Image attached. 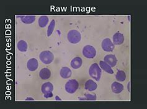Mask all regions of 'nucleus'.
<instances>
[{
	"label": "nucleus",
	"instance_id": "obj_19",
	"mask_svg": "<svg viewBox=\"0 0 147 109\" xmlns=\"http://www.w3.org/2000/svg\"><path fill=\"white\" fill-rule=\"evenodd\" d=\"M115 79L119 82H123L126 79L125 73L121 69H118L115 75Z\"/></svg>",
	"mask_w": 147,
	"mask_h": 109
},
{
	"label": "nucleus",
	"instance_id": "obj_5",
	"mask_svg": "<svg viewBox=\"0 0 147 109\" xmlns=\"http://www.w3.org/2000/svg\"><path fill=\"white\" fill-rule=\"evenodd\" d=\"M83 54L88 58H94L96 55V50L93 46L85 45L83 48Z\"/></svg>",
	"mask_w": 147,
	"mask_h": 109
},
{
	"label": "nucleus",
	"instance_id": "obj_14",
	"mask_svg": "<svg viewBox=\"0 0 147 109\" xmlns=\"http://www.w3.org/2000/svg\"><path fill=\"white\" fill-rule=\"evenodd\" d=\"M83 65V60L80 57H76L73 58L71 61L70 65L73 69H78L82 67Z\"/></svg>",
	"mask_w": 147,
	"mask_h": 109
},
{
	"label": "nucleus",
	"instance_id": "obj_15",
	"mask_svg": "<svg viewBox=\"0 0 147 109\" xmlns=\"http://www.w3.org/2000/svg\"><path fill=\"white\" fill-rule=\"evenodd\" d=\"M60 75L61 77L63 79H68L69 77H70L72 72L71 70L69 69L68 67H63L61 68L60 71Z\"/></svg>",
	"mask_w": 147,
	"mask_h": 109
},
{
	"label": "nucleus",
	"instance_id": "obj_11",
	"mask_svg": "<svg viewBox=\"0 0 147 109\" xmlns=\"http://www.w3.org/2000/svg\"><path fill=\"white\" fill-rule=\"evenodd\" d=\"M98 87V84L92 79L88 80L84 84V88L86 90L92 92L95 91Z\"/></svg>",
	"mask_w": 147,
	"mask_h": 109
},
{
	"label": "nucleus",
	"instance_id": "obj_2",
	"mask_svg": "<svg viewBox=\"0 0 147 109\" xmlns=\"http://www.w3.org/2000/svg\"><path fill=\"white\" fill-rule=\"evenodd\" d=\"M67 38L68 41L73 44H78L80 42L81 38H82V35L80 32L77 30H70L68 32Z\"/></svg>",
	"mask_w": 147,
	"mask_h": 109
},
{
	"label": "nucleus",
	"instance_id": "obj_23",
	"mask_svg": "<svg viewBox=\"0 0 147 109\" xmlns=\"http://www.w3.org/2000/svg\"><path fill=\"white\" fill-rule=\"evenodd\" d=\"M53 96V92H50V93H47V94H44V97L46 99H49V98H51Z\"/></svg>",
	"mask_w": 147,
	"mask_h": 109
},
{
	"label": "nucleus",
	"instance_id": "obj_10",
	"mask_svg": "<svg viewBox=\"0 0 147 109\" xmlns=\"http://www.w3.org/2000/svg\"><path fill=\"white\" fill-rule=\"evenodd\" d=\"M113 40L114 45H121L124 42V36L120 32H115L113 36Z\"/></svg>",
	"mask_w": 147,
	"mask_h": 109
},
{
	"label": "nucleus",
	"instance_id": "obj_18",
	"mask_svg": "<svg viewBox=\"0 0 147 109\" xmlns=\"http://www.w3.org/2000/svg\"><path fill=\"white\" fill-rule=\"evenodd\" d=\"M17 47L19 51H21L22 52H25L27 51V50H28V45L25 40H21L18 42Z\"/></svg>",
	"mask_w": 147,
	"mask_h": 109
},
{
	"label": "nucleus",
	"instance_id": "obj_24",
	"mask_svg": "<svg viewBox=\"0 0 147 109\" xmlns=\"http://www.w3.org/2000/svg\"><path fill=\"white\" fill-rule=\"evenodd\" d=\"M26 100H34V99L32 98V97H27L26 99Z\"/></svg>",
	"mask_w": 147,
	"mask_h": 109
},
{
	"label": "nucleus",
	"instance_id": "obj_7",
	"mask_svg": "<svg viewBox=\"0 0 147 109\" xmlns=\"http://www.w3.org/2000/svg\"><path fill=\"white\" fill-rule=\"evenodd\" d=\"M104 61L109 64L111 67H114L117 63V59L114 54H107L104 58Z\"/></svg>",
	"mask_w": 147,
	"mask_h": 109
},
{
	"label": "nucleus",
	"instance_id": "obj_17",
	"mask_svg": "<svg viewBox=\"0 0 147 109\" xmlns=\"http://www.w3.org/2000/svg\"><path fill=\"white\" fill-rule=\"evenodd\" d=\"M99 67L105 72L109 74H114V70L113 69V68H112V67L109 64H107L104 61H100Z\"/></svg>",
	"mask_w": 147,
	"mask_h": 109
},
{
	"label": "nucleus",
	"instance_id": "obj_16",
	"mask_svg": "<svg viewBox=\"0 0 147 109\" xmlns=\"http://www.w3.org/2000/svg\"><path fill=\"white\" fill-rule=\"evenodd\" d=\"M50 76H51V71L47 68H42L39 72V76L43 80L49 79Z\"/></svg>",
	"mask_w": 147,
	"mask_h": 109
},
{
	"label": "nucleus",
	"instance_id": "obj_21",
	"mask_svg": "<svg viewBox=\"0 0 147 109\" xmlns=\"http://www.w3.org/2000/svg\"><path fill=\"white\" fill-rule=\"evenodd\" d=\"M97 96L94 94H86L83 97H79L80 100H96Z\"/></svg>",
	"mask_w": 147,
	"mask_h": 109
},
{
	"label": "nucleus",
	"instance_id": "obj_8",
	"mask_svg": "<svg viewBox=\"0 0 147 109\" xmlns=\"http://www.w3.org/2000/svg\"><path fill=\"white\" fill-rule=\"evenodd\" d=\"M38 61L35 58H32L29 59L27 63V68L30 71H34L38 68Z\"/></svg>",
	"mask_w": 147,
	"mask_h": 109
},
{
	"label": "nucleus",
	"instance_id": "obj_6",
	"mask_svg": "<svg viewBox=\"0 0 147 109\" xmlns=\"http://www.w3.org/2000/svg\"><path fill=\"white\" fill-rule=\"evenodd\" d=\"M101 46L102 50H104L105 52H113L114 49V43L112 42V40L109 38H106L102 40Z\"/></svg>",
	"mask_w": 147,
	"mask_h": 109
},
{
	"label": "nucleus",
	"instance_id": "obj_12",
	"mask_svg": "<svg viewBox=\"0 0 147 109\" xmlns=\"http://www.w3.org/2000/svg\"><path fill=\"white\" fill-rule=\"evenodd\" d=\"M18 17H19L21 19V21L26 24H29L33 23L35 20H36V15H18Z\"/></svg>",
	"mask_w": 147,
	"mask_h": 109
},
{
	"label": "nucleus",
	"instance_id": "obj_4",
	"mask_svg": "<svg viewBox=\"0 0 147 109\" xmlns=\"http://www.w3.org/2000/svg\"><path fill=\"white\" fill-rule=\"evenodd\" d=\"M39 58L42 63L45 65H49L53 61L54 54L49 50H45L40 53Z\"/></svg>",
	"mask_w": 147,
	"mask_h": 109
},
{
	"label": "nucleus",
	"instance_id": "obj_9",
	"mask_svg": "<svg viewBox=\"0 0 147 109\" xmlns=\"http://www.w3.org/2000/svg\"><path fill=\"white\" fill-rule=\"evenodd\" d=\"M123 89H124L123 85L117 81H114L111 84L112 91L115 93V94H120V93L123 91Z\"/></svg>",
	"mask_w": 147,
	"mask_h": 109
},
{
	"label": "nucleus",
	"instance_id": "obj_3",
	"mask_svg": "<svg viewBox=\"0 0 147 109\" xmlns=\"http://www.w3.org/2000/svg\"><path fill=\"white\" fill-rule=\"evenodd\" d=\"M79 87V83L76 79H69L65 84V91L69 94H74L78 90Z\"/></svg>",
	"mask_w": 147,
	"mask_h": 109
},
{
	"label": "nucleus",
	"instance_id": "obj_13",
	"mask_svg": "<svg viewBox=\"0 0 147 109\" xmlns=\"http://www.w3.org/2000/svg\"><path fill=\"white\" fill-rule=\"evenodd\" d=\"M41 91L44 94L53 92V85L50 82H46V83L42 84L41 87Z\"/></svg>",
	"mask_w": 147,
	"mask_h": 109
},
{
	"label": "nucleus",
	"instance_id": "obj_25",
	"mask_svg": "<svg viewBox=\"0 0 147 109\" xmlns=\"http://www.w3.org/2000/svg\"><path fill=\"white\" fill-rule=\"evenodd\" d=\"M55 100H61V99L60 98V97L57 96L55 97Z\"/></svg>",
	"mask_w": 147,
	"mask_h": 109
},
{
	"label": "nucleus",
	"instance_id": "obj_1",
	"mask_svg": "<svg viewBox=\"0 0 147 109\" xmlns=\"http://www.w3.org/2000/svg\"><path fill=\"white\" fill-rule=\"evenodd\" d=\"M89 74L92 79L99 81L102 76V69L98 63H92L89 69Z\"/></svg>",
	"mask_w": 147,
	"mask_h": 109
},
{
	"label": "nucleus",
	"instance_id": "obj_20",
	"mask_svg": "<svg viewBox=\"0 0 147 109\" xmlns=\"http://www.w3.org/2000/svg\"><path fill=\"white\" fill-rule=\"evenodd\" d=\"M49 21V19L47 15H41V16H40V17L38 18V25H39L40 27H45L48 24Z\"/></svg>",
	"mask_w": 147,
	"mask_h": 109
},
{
	"label": "nucleus",
	"instance_id": "obj_22",
	"mask_svg": "<svg viewBox=\"0 0 147 109\" xmlns=\"http://www.w3.org/2000/svg\"><path fill=\"white\" fill-rule=\"evenodd\" d=\"M55 20H53H53H52L51 22H50V24L49 25L48 29H47V34L48 37L50 36L52 34V33L53 32V30H54V29H55Z\"/></svg>",
	"mask_w": 147,
	"mask_h": 109
}]
</instances>
